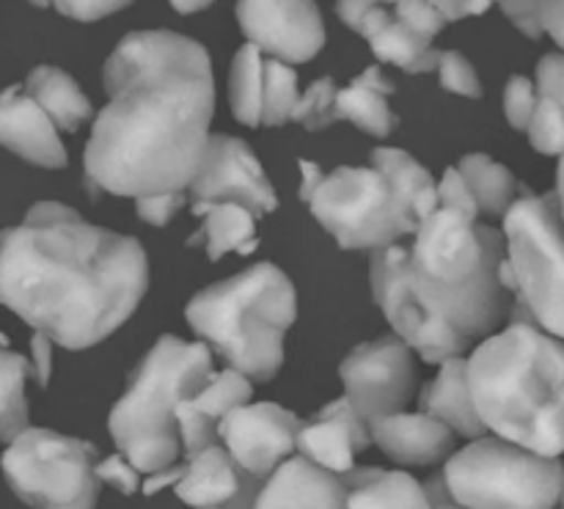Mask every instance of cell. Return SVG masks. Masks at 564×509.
Wrapping results in <instances>:
<instances>
[{
  "label": "cell",
  "instance_id": "cell-3",
  "mask_svg": "<svg viewBox=\"0 0 564 509\" xmlns=\"http://www.w3.org/2000/svg\"><path fill=\"white\" fill-rule=\"evenodd\" d=\"M468 383L490 435L543 457L564 455V339L540 328L518 297L507 328L468 356Z\"/></svg>",
  "mask_w": 564,
  "mask_h": 509
},
{
  "label": "cell",
  "instance_id": "cell-32",
  "mask_svg": "<svg viewBox=\"0 0 564 509\" xmlns=\"http://www.w3.org/2000/svg\"><path fill=\"white\" fill-rule=\"evenodd\" d=\"M303 94L297 91V75L292 64L279 58L264 61V127H281L286 121H295L297 105Z\"/></svg>",
  "mask_w": 564,
  "mask_h": 509
},
{
  "label": "cell",
  "instance_id": "cell-38",
  "mask_svg": "<svg viewBox=\"0 0 564 509\" xmlns=\"http://www.w3.org/2000/svg\"><path fill=\"white\" fill-rule=\"evenodd\" d=\"M31 3L36 6V9H50V6H53L58 14L77 22H97L116 14V11L127 9L132 0H31Z\"/></svg>",
  "mask_w": 564,
  "mask_h": 509
},
{
  "label": "cell",
  "instance_id": "cell-24",
  "mask_svg": "<svg viewBox=\"0 0 564 509\" xmlns=\"http://www.w3.org/2000/svg\"><path fill=\"white\" fill-rule=\"evenodd\" d=\"M350 509H433L424 483L408 472L358 466L350 472Z\"/></svg>",
  "mask_w": 564,
  "mask_h": 509
},
{
  "label": "cell",
  "instance_id": "cell-1",
  "mask_svg": "<svg viewBox=\"0 0 564 509\" xmlns=\"http://www.w3.org/2000/svg\"><path fill=\"white\" fill-rule=\"evenodd\" d=\"M102 83L108 105L83 152L86 185L132 202L191 191L215 113L204 44L174 31H135L108 55Z\"/></svg>",
  "mask_w": 564,
  "mask_h": 509
},
{
  "label": "cell",
  "instance_id": "cell-33",
  "mask_svg": "<svg viewBox=\"0 0 564 509\" xmlns=\"http://www.w3.org/2000/svg\"><path fill=\"white\" fill-rule=\"evenodd\" d=\"M507 20L529 39L549 33L564 50V0H501Z\"/></svg>",
  "mask_w": 564,
  "mask_h": 509
},
{
  "label": "cell",
  "instance_id": "cell-4",
  "mask_svg": "<svg viewBox=\"0 0 564 509\" xmlns=\"http://www.w3.org/2000/svg\"><path fill=\"white\" fill-rule=\"evenodd\" d=\"M408 253L413 290L441 320L471 342L499 334L516 303L501 279L505 231L438 207L416 229Z\"/></svg>",
  "mask_w": 564,
  "mask_h": 509
},
{
  "label": "cell",
  "instance_id": "cell-9",
  "mask_svg": "<svg viewBox=\"0 0 564 509\" xmlns=\"http://www.w3.org/2000/svg\"><path fill=\"white\" fill-rule=\"evenodd\" d=\"M308 209L345 251H380L419 229L400 193L375 165H339L330 171Z\"/></svg>",
  "mask_w": 564,
  "mask_h": 509
},
{
  "label": "cell",
  "instance_id": "cell-6",
  "mask_svg": "<svg viewBox=\"0 0 564 509\" xmlns=\"http://www.w3.org/2000/svg\"><path fill=\"white\" fill-rule=\"evenodd\" d=\"M213 375V350L204 342L160 336L130 375L124 394L108 416L116 450L141 474L176 466L182 455L176 408Z\"/></svg>",
  "mask_w": 564,
  "mask_h": 509
},
{
  "label": "cell",
  "instance_id": "cell-44",
  "mask_svg": "<svg viewBox=\"0 0 564 509\" xmlns=\"http://www.w3.org/2000/svg\"><path fill=\"white\" fill-rule=\"evenodd\" d=\"M53 345L55 342L50 336L39 334L33 331L31 336V369H33V378L42 389H47L50 383V375H53Z\"/></svg>",
  "mask_w": 564,
  "mask_h": 509
},
{
  "label": "cell",
  "instance_id": "cell-52",
  "mask_svg": "<svg viewBox=\"0 0 564 509\" xmlns=\"http://www.w3.org/2000/svg\"><path fill=\"white\" fill-rule=\"evenodd\" d=\"M378 3L380 6H397V3H400V0H378Z\"/></svg>",
  "mask_w": 564,
  "mask_h": 509
},
{
  "label": "cell",
  "instance_id": "cell-25",
  "mask_svg": "<svg viewBox=\"0 0 564 509\" xmlns=\"http://www.w3.org/2000/svg\"><path fill=\"white\" fill-rule=\"evenodd\" d=\"M25 91L53 119V124L61 132H77L94 113L91 99L80 91L72 75H66L58 66L44 64L31 69Z\"/></svg>",
  "mask_w": 564,
  "mask_h": 509
},
{
  "label": "cell",
  "instance_id": "cell-39",
  "mask_svg": "<svg viewBox=\"0 0 564 509\" xmlns=\"http://www.w3.org/2000/svg\"><path fill=\"white\" fill-rule=\"evenodd\" d=\"M394 14L400 17L408 28H413V31L422 33L424 39H430V42H433V39L444 31L446 22H449L444 17V11H441L433 0H400V3L394 6Z\"/></svg>",
  "mask_w": 564,
  "mask_h": 509
},
{
  "label": "cell",
  "instance_id": "cell-5",
  "mask_svg": "<svg viewBox=\"0 0 564 509\" xmlns=\"http://www.w3.org/2000/svg\"><path fill=\"white\" fill-rule=\"evenodd\" d=\"M295 317V286L284 270L270 262L196 292L185 306L193 334L257 383L279 375L286 331Z\"/></svg>",
  "mask_w": 564,
  "mask_h": 509
},
{
  "label": "cell",
  "instance_id": "cell-49",
  "mask_svg": "<svg viewBox=\"0 0 564 509\" xmlns=\"http://www.w3.org/2000/svg\"><path fill=\"white\" fill-rule=\"evenodd\" d=\"M424 488H427L430 501H433V509H466L463 505H457L455 499H452L449 488H446L444 474H435V477H430L427 483H424Z\"/></svg>",
  "mask_w": 564,
  "mask_h": 509
},
{
  "label": "cell",
  "instance_id": "cell-45",
  "mask_svg": "<svg viewBox=\"0 0 564 509\" xmlns=\"http://www.w3.org/2000/svg\"><path fill=\"white\" fill-rule=\"evenodd\" d=\"M433 3L444 11L446 20L457 22V20H466V17L485 14L490 6L501 3V0H433Z\"/></svg>",
  "mask_w": 564,
  "mask_h": 509
},
{
  "label": "cell",
  "instance_id": "cell-41",
  "mask_svg": "<svg viewBox=\"0 0 564 509\" xmlns=\"http://www.w3.org/2000/svg\"><path fill=\"white\" fill-rule=\"evenodd\" d=\"M187 193V191H185ZM185 193H160V196H143L135 198V213L143 224L154 226V229H163L171 220L180 215V209L185 207V202L191 196Z\"/></svg>",
  "mask_w": 564,
  "mask_h": 509
},
{
  "label": "cell",
  "instance_id": "cell-7",
  "mask_svg": "<svg viewBox=\"0 0 564 509\" xmlns=\"http://www.w3.org/2000/svg\"><path fill=\"white\" fill-rule=\"evenodd\" d=\"M452 499L466 509H556L564 488L560 457H543L499 435H482L444 463Z\"/></svg>",
  "mask_w": 564,
  "mask_h": 509
},
{
  "label": "cell",
  "instance_id": "cell-30",
  "mask_svg": "<svg viewBox=\"0 0 564 509\" xmlns=\"http://www.w3.org/2000/svg\"><path fill=\"white\" fill-rule=\"evenodd\" d=\"M251 394V378H246V375L237 372V369L226 367L224 372L209 375L207 383H204L196 394L187 397L185 405L191 408L196 416H202L204 422L220 427V422H224L231 411L248 405Z\"/></svg>",
  "mask_w": 564,
  "mask_h": 509
},
{
  "label": "cell",
  "instance_id": "cell-8",
  "mask_svg": "<svg viewBox=\"0 0 564 509\" xmlns=\"http://www.w3.org/2000/svg\"><path fill=\"white\" fill-rule=\"evenodd\" d=\"M516 297L540 328L564 339V218L556 193H523L505 215Z\"/></svg>",
  "mask_w": 564,
  "mask_h": 509
},
{
  "label": "cell",
  "instance_id": "cell-50",
  "mask_svg": "<svg viewBox=\"0 0 564 509\" xmlns=\"http://www.w3.org/2000/svg\"><path fill=\"white\" fill-rule=\"evenodd\" d=\"M209 3H215V0H171V6H174L180 14H193V11L207 9Z\"/></svg>",
  "mask_w": 564,
  "mask_h": 509
},
{
  "label": "cell",
  "instance_id": "cell-27",
  "mask_svg": "<svg viewBox=\"0 0 564 509\" xmlns=\"http://www.w3.org/2000/svg\"><path fill=\"white\" fill-rule=\"evenodd\" d=\"M202 229L187 240V246L204 242L207 257L218 262L226 253H251L257 251V215L240 204H218V207L204 209Z\"/></svg>",
  "mask_w": 564,
  "mask_h": 509
},
{
  "label": "cell",
  "instance_id": "cell-14",
  "mask_svg": "<svg viewBox=\"0 0 564 509\" xmlns=\"http://www.w3.org/2000/svg\"><path fill=\"white\" fill-rule=\"evenodd\" d=\"M303 419L275 402H257L231 411L220 422V444L246 474L270 479L284 463L297 457Z\"/></svg>",
  "mask_w": 564,
  "mask_h": 509
},
{
  "label": "cell",
  "instance_id": "cell-15",
  "mask_svg": "<svg viewBox=\"0 0 564 509\" xmlns=\"http://www.w3.org/2000/svg\"><path fill=\"white\" fill-rule=\"evenodd\" d=\"M237 22L248 42L284 64H306L325 47L314 0H237Z\"/></svg>",
  "mask_w": 564,
  "mask_h": 509
},
{
  "label": "cell",
  "instance_id": "cell-22",
  "mask_svg": "<svg viewBox=\"0 0 564 509\" xmlns=\"http://www.w3.org/2000/svg\"><path fill=\"white\" fill-rule=\"evenodd\" d=\"M358 36H364L383 64L400 66L408 75H422V72L438 69L441 50L433 47L430 39L408 28L394 11L378 6L367 14Z\"/></svg>",
  "mask_w": 564,
  "mask_h": 509
},
{
  "label": "cell",
  "instance_id": "cell-20",
  "mask_svg": "<svg viewBox=\"0 0 564 509\" xmlns=\"http://www.w3.org/2000/svg\"><path fill=\"white\" fill-rule=\"evenodd\" d=\"M372 441L400 466H435L455 455V433L430 413H391L369 424Z\"/></svg>",
  "mask_w": 564,
  "mask_h": 509
},
{
  "label": "cell",
  "instance_id": "cell-53",
  "mask_svg": "<svg viewBox=\"0 0 564 509\" xmlns=\"http://www.w3.org/2000/svg\"><path fill=\"white\" fill-rule=\"evenodd\" d=\"M560 509H564V488H562V499H560Z\"/></svg>",
  "mask_w": 564,
  "mask_h": 509
},
{
  "label": "cell",
  "instance_id": "cell-26",
  "mask_svg": "<svg viewBox=\"0 0 564 509\" xmlns=\"http://www.w3.org/2000/svg\"><path fill=\"white\" fill-rule=\"evenodd\" d=\"M369 165H375V169L394 185V191L400 193L408 213L419 220V226L438 209V182H435L433 174H430L413 154H408L405 149H372Z\"/></svg>",
  "mask_w": 564,
  "mask_h": 509
},
{
  "label": "cell",
  "instance_id": "cell-21",
  "mask_svg": "<svg viewBox=\"0 0 564 509\" xmlns=\"http://www.w3.org/2000/svg\"><path fill=\"white\" fill-rule=\"evenodd\" d=\"M419 405H422L424 413L444 422L452 433L463 435V438L477 441L488 435V427L482 424L477 405H474L466 356L441 364L438 375L424 386Z\"/></svg>",
  "mask_w": 564,
  "mask_h": 509
},
{
  "label": "cell",
  "instance_id": "cell-16",
  "mask_svg": "<svg viewBox=\"0 0 564 509\" xmlns=\"http://www.w3.org/2000/svg\"><path fill=\"white\" fill-rule=\"evenodd\" d=\"M264 485L268 479L246 474L224 444H215L185 463L174 494L191 509H257Z\"/></svg>",
  "mask_w": 564,
  "mask_h": 509
},
{
  "label": "cell",
  "instance_id": "cell-29",
  "mask_svg": "<svg viewBox=\"0 0 564 509\" xmlns=\"http://www.w3.org/2000/svg\"><path fill=\"white\" fill-rule=\"evenodd\" d=\"M264 55L257 44L246 42L237 50L229 72L231 113L240 124L259 127L264 110Z\"/></svg>",
  "mask_w": 564,
  "mask_h": 509
},
{
  "label": "cell",
  "instance_id": "cell-23",
  "mask_svg": "<svg viewBox=\"0 0 564 509\" xmlns=\"http://www.w3.org/2000/svg\"><path fill=\"white\" fill-rule=\"evenodd\" d=\"M391 94L394 83L386 80L380 66H369L350 86L339 88L336 121H350L372 138H389L397 127V116L389 105Z\"/></svg>",
  "mask_w": 564,
  "mask_h": 509
},
{
  "label": "cell",
  "instance_id": "cell-18",
  "mask_svg": "<svg viewBox=\"0 0 564 509\" xmlns=\"http://www.w3.org/2000/svg\"><path fill=\"white\" fill-rule=\"evenodd\" d=\"M58 127L28 97L22 86H11L0 102V141L9 152L36 169H64L66 149Z\"/></svg>",
  "mask_w": 564,
  "mask_h": 509
},
{
  "label": "cell",
  "instance_id": "cell-35",
  "mask_svg": "<svg viewBox=\"0 0 564 509\" xmlns=\"http://www.w3.org/2000/svg\"><path fill=\"white\" fill-rule=\"evenodd\" d=\"M527 136L540 154H549V158H562L564 154V116L551 99L540 97V94Z\"/></svg>",
  "mask_w": 564,
  "mask_h": 509
},
{
  "label": "cell",
  "instance_id": "cell-40",
  "mask_svg": "<svg viewBox=\"0 0 564 509\" xmlns=\"http://www.w3.org/2000/svg\"><path fill=\"white\" fill-rule=\"evenodd\" d=\"M438 207L455 209V213L468 215V218H474V220L482 218L477 198H474L471 187H468L466 176L460 174V169H457V165L446 169V174L441 176V182H438Z\"/></svg>",
  "mask_w": 564,
  "mask_h": 509
},
{
  "label": "cell",
  "instance_id": "cell-13",
  "mask_svg": "<svg viewBox=\"0 0 564 509\" xmlns=\"http://www.w3.org/2000/svg\"><path fill=\"white\" fill-rule=\"evenodd\" d=\"M187 196L196 218L218 204H240L257 218H264L279 207V196L251 147L224 132H213L209 138L207 158Z\"/></svg>",
  "mask_w": 564,
  "mask_h": 509
},
{
  "label": "cell",
  "instance_id": "cell-17",
  "mask_svg": "<svg viewBox=\"0 0 564 509\" xmlns=\"http://www.w3.org/2000/svg\"><path fill=\"white\" fill-rule=\"evenodd\" d=\"M372 427L364 422L345 394L319 408L297 435V455L334 474H350L356 457L372 446Z\"/></svg>",
  "mask_w": 564,
  "mask_h": 509
},
{
  "label": "cell",
  "instance_id": "cell-28",
  "mask_svg": "<svg viewBox=\"0 0 564 509\" xmlns=\"http://www.w3.org/2000/svg\"><path fill=\"white\" fill-rule=\"evenodd\" d=\"M457 169L466 176L468 187H471L474 198L479 204V213L485 218H505L512 209V204L518 202L516 176L499 160L488 158L482 152H471L466 158H460Z\"/></svg>",
  "mask_w": 564,
  "mask_h": 509
},
{
  "label": "cell",
  "instance_id": "cell-31",
  "mask_svg": "<svg viewBox=\"0 0 564 509\" xmlns=\"http://www.w3.org/2000/svg\"><path fill=\"white\" fill-rule=\"evenodd\" d=\"M28 361L14 350L3 347L0 353V438L9 446L17 435L25 433L28 424Z\"/></svg>",
  "mask_w": 564,
  "mask_h": 509
},
{
  "label": "cell",
  "instance_id": "cell-47",
  "mask_svg": "<svg viewBox=\"0 0 564 509\" xmlns=\"http://www.w3.org/2000/svg\"><path fill=\"white\" fill-rule=\"evenodd\" d=\"M297 165H301V202L308 204L314 198V193L319 191V185H323L325 176H328V174H325V171L319 169L314 160L301 158V160H297Z\"/></svg>",
  "mask_w": 564,
  "mask_h": 509
},
{
  "label": "cell",
  "instance_id": "cell-42",
  "mask_svg": "<svg viewBox=\"0 0 564 509\" xmlns=\"http://www.w3.org/2000/svg\"><path fill=\"white\" fill-rule=\"evenodd\" d=\"M138 468L132 466L130 461H127L124 455H110L105 457V461L97 463V479L99 483L110 485V488L119 490L121 496H135L138 490L143 488L141 485V477H138Z\"/></svg>",
  "mask_w": 564,
  "mask_h": 509
},
{
  "label": "cell",
  "instance_id": "cell-43",
  "mask_svg": "<svg viewBox=\"0 0 564 509\" xmlns=\"http://www.w3.org/2000/svg\"><path fill=\"white\" fill-rule=\"evenodd\" d=\"M538 94L551 99L564 116V55L551 53L538 64Z\"/></svg>",
  "mask_w": 564,
  "mask_h": 509
},
{
  "label": "cell",
  "instance_id": "cell-12",
  "mask_svg": "<svg viewBox=\"0 0 564 509\" xmlns=\"http://www.w3.org/2000/svg\"><path fill=\"white\" fill-rule=\"evenodd\" d=\"M416 353L397 334H383L347 353L339 367L350 405L367 424L405 411L416 394Z\"/></svg>",
  "mask_w": 564,
  "mask_h": 509
},
{
  "label": "cell",
  "instance_id": "cell-34",
  "mask_svg": "<svg viewBox=\"0 0 564 509\" xmlns=\"http://www.w3.org/2000/svg\"><path fill=\"white\" fill-rule=\"evenodd\" d=\"M336 97H339L336 83L330 77H319L301 97L295 121L308 132L328 130L330 124H336Z\"/></svg>",
  "mask_w": 564,
  "mask_h": 509
},
{
  "label": "cell",
  "instance_id": "cell-51",
  "mask_svg": "<svg viewBox=\"0 0 564 509\" xmlns=\"http://www.w3.org/2000/svg\"><path fill=\"white\" fill-rule=\"evenodd\" d=\"M556 198H560V209L564 218V154L560 158V169H556V187H554Z\"/></svg>",
  "mask_w": 564,
  "mask_h": 509
},
{
  "label": "cell",
  "instance_id": "cell-2",
  "mask_svg": "<svg viewBox=\"0 0 564 509\" xmlns=\"http://www.w3.org/2000/svg\"><path fill=\"white\" fill-rule=\"evenodd\" d=\"M149 290L147 251L61 202H36L0 237V301L64 350L121 328Z\"/></svg>",
  "mask_w": 564,
  "mask_h": 509
},
{
  "label": "cell",
  "instance_id": "cell-11",
  "mask_svg": "<svg viewBox=\"0 0 564 509\" xmlns=\"http://www.w3.org/2000/svg\"><path fill=\"white\" fill-rule=\"evenodd\" d=\"M369 290L375 306L389 320L391 334L400 336L422 361L441 367L471 350L474 342L441 320L413 290L411 253L402 242L369 253Z\"/></svg>",
  "mask_w": 564,
  "mask_h": 509
},
{
  "label": "cell",
  "instance_id": "cell-37",
  "mask_svg": "<svg viewBox=\"0 0 564 509\" xmlns=\"http://www.w3.org/2000/svg\"><path fill=\"white\" fill-rule=\"evenodd\" d=\"M501 102H505V116L512 130L529 132L534 108H538V83L523 75H516L505 86V99Z\"/></svg>",
  "mask_w": 564,
  "mask_h": 509
},
{
  "label": "cell",
  "instance_id": "cell-48",
  "mask_svg": "<svg viewBox=\"0 0 564 509\" xmlns=\"http://www.w3.org/2000/svg\"><path fill=\"white\" fill-rule=\"evenodd\" d=\"M182 477H185V463H176V466L165 468V472L149 474V477L143 479V496H154L165 488H176Z\"/></svg>",
  "mask_w": 564,
  "mask_h": 509
},
{
  "label": "cell",
  "instance_id": "cell-36",
  "mask_svg": "<svg viewBox=\"0 0 564 509\" xmlns=\"http://www.w3.org/2000/svg\"><path fill=\"white\" fill-rule=\"evenodd\" d=\"M438 80L446 91L460 94V97L479 99L482 97V83H479L477 69L471 66V61L466 58L457 50H441L438 58Z\"/></svg>",
  "mask_w": 564,
  "mask_h": 509
},
{
  "label": "cell",
  "instance_id": "cell-46",
  "mask_svg": "<svg viewBox=\"0 0 564 509\" xmlns=\"http://www.w3.org/2000/svg\"><path fill=\"white\" fill-rule=\"evenodd\" d=\"M378 0H336V14H339V20L345 22L350 31L358 33L369 11L378 9Z\"/></svg>",
  "mask_w": 564,
  "mask_h": 509
},
{
  "label": "cell",
  "instance_id": "cell-10",
  "mask_svg": "<svg viewBox=\"0 0 564 509\" xmlns=\"http://www.w3.org/2000/svg\"><path fill=\"white\" fill-rule=\"evenodd\" d=\"M97 446L47 427H28L3 452V474L33 509H94L99 496Z\"/></svg>",
  "mask_w": 564,
  "mask_h": 509
},
{
  "label": "cell",
  "instance_id": "cell-19",
  "mask_svg": "<svg viewBox=\"0 0 564 509\" xmlns=\"http://www.w3.org/2000/svg\"><path fill=\"white\" fill-rule=\"evenodd\" d=\"M350 474H334L306 457H292L259 494L257 509H350Z\"/></svg>",
  "mask_w": 564,
  "mask_h": 509
}]
</instances>
